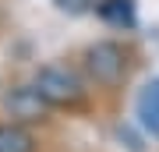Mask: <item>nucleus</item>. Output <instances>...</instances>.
Instances as JSON below:
<instances>
[{
  "mask_svg": "<svg viewBox=\"0 0 159 152\" xmlns=\"http://www.w3.org/2000/svg\"><path fill=\"white\" fill-rule=\"evenodd\" d=\"M57 7L67 11V14H81V11H89V7H99V0H57Z\"/></svg>",
  "mask_w": 159,
  "mask_h": 152,
  "instance_id": "7",
  "label": "nucleus"
},
{
  "mask_svg": "<svg viewBox=\"0 0 159 152\" xmlns=\"http://www.w3.org/2000/svg\"><path fill=\"white\" fill-rule=\"evenodd\" d=\"M99 14L110 21H131V0H106L99 4Z\"/></svg>",
  "mask_w": 159,
  "mask_h": 152,
  "instance_id": "6",
  "label": "nucleus"
},
{
  "mask_svg": "<svg viewBox=\"0 0 159 152\" xmlns=\"http://www.w3.org/2000/svg\"><path fill=\"white\" fill-rule=\"evenodd\" d=\"M138 117H142V127L152 138H159V81L145 85V92L138 96Z\"/></svg>",
  "mask_w": 159,
  "mask_h": 152,
  "instance_id": "3",
  "label": "nucleus"
},
{
  "mask_svg": "<svg viewBox=\"0 0 159 152\" xmlns=\"http://www.w3.org/2000/svg\"><path fill=\"white\" fill-rule=\"evenodd\" d=\"M7 110L14 113V117H21V120H35L39 113L46 110V103L35 96V89L29 85V89H18L11 99H7Z\"/></svg>",
  "mask_w": 159,
  "mask_h": 152,
  "instance_id": "4",
  "label": "nucleus"
},
{
  "mask_svg": "<svg viewBox=\"0 0 159 152\" xmlns=\"http://www.w3.org/2000/svg\"><path fill=\"white\" fill-rule=\"evenodd\" d=\"M0 152H35V138L21 124H0Z\"/></svg>",
  "mask_w": 159,
  "mask_h": 152,
  "instance_id": "5",
  "label": "nucleus"
},
{
  "mask_svg": "<svg viewBox=\"0 0 159 152\" xmlns=\"http://www.w3.org/2000/svg\"><path fill=\"white\" fill-rule=\"evenodd\" d=\"M32 89H35V96H39L46 106L71 110V106H81V103H85V81H81L71 67H64V64H46V67H39Z\"/></svg>",
  "mask_w": 159,
  "mask_h": 152,
  "instance_id": "1",
  "label": "nucleus"
},
{
  "mask_svg": "<svg viewBox=\"0 0 159 152\" xmlns=\"http://www.w3.org/2000/svg\"><path fill=\"white\" fill-rule=\"evenodd\" d=\"M85 67L99 85H117L127 71V57L117 43H96L85 50Z\"/></svg>",
  "mask_w": 159,
  "mask_h": 152,
  "instance_id": "2",
  "label": "nucleus"
}]
</instances>
